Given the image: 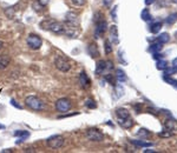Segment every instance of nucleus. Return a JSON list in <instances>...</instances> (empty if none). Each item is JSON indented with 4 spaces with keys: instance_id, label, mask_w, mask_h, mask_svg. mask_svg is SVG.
Instances as JSON below:
<instances>
[{
    "instance_id": "f257e3e1",
    "label": "nucleus",
    "mask_w": 177,
    "mask_h": 153,
    "mask_svg": "<svg viewBox=\"0 0 177 153\" xmlns=\"http://www.w3.org/2000/svg\"><path fill=\"white\" fill-rule=\"evenodd\" d=\"M40 27L45 31H51L56 34H60L65 32V25H63L61 23L53 20V19H44L40 23Z\"/></svg>"
},
{
    "instance_id": "f03ea898",
    "label": "nucleus",
    "mask_w": 177,
    "mask_h": 153,
    "mask_svg": "<svg viewBox=\"0 0 177 153\" xmlns=\"http://www.w3.org/2000/svg\"><path fill=\"white\" fill-rule=\"evenodd\" d=\"M26 106L33 111H43L45 108L44 102H41L39 98H37L36 96H28L25 99Z\"/></svg>"
},
{
    "instance_id": "7ed1b4c3",
    "label": "nucleus",
    "mask_w": 177,
    "mask_h": 153,
    "mask_svg": "<svg viewBox=\"0 0 177 153\" xmlns=\"http://www.w3.org/2000/svg\"><path fill=\"white\" fill-rule=\"evenodd\" d=\"M64 143H65V138L60 134H57V135H52L47 140H46V144L47 146L53 149V150H58L60 147L64 146Z\"/></svg>"
},
{
    "instance_id": "20e7f679",
    "label": "nucleus",
    "mask_w": 177,
    "mask_h": 153,
    "mask_svg": "<svg viewBox=\"0 0 177 153\" xmlns=\"http://www.w3.org/2000/svg\"><path fill=\"white\" fill-rule=\"evenodd\" d=\"M26 41H27L28 47H30L31 50H33V51L39 50V49L41 47V45H43V39H41L38 34H34V33L28 34L27 40H26Z\"/></svg>"
},
{
    "instance_id": "39448f33",
    "label": "nucleus",
    "mask_w": 177,
    "mask_h": 153,
    "mask_svg": "<svg viewBox=\"0 0 177 153\" xmlns=\"http://www.w3.org/2000/svg\"><path fill=\"white\" fill-rule=\"evenodd\" d=\"M87 140L90 141H96V143H99L104 140V134L101 133L98 128H89L85 133Z\"/></svg>"
},
{
    "instance_id": "423d86ee",
    "label": "nucleus",
    "mask_w": 177,
    "mask_h": 153,
    "mask_svg": "<svg viewBox=\"0 0 177 153\" xmlns=\"http://www.w3.org/2000/svg\"><path fill=\"white\" fill-rule=\"evenodd\" d=\"M71 107H72V104L67 98H60L56 102V110L59 113H66L71 110Z\"/></svg>"
},
{
    "instance_id": "0eeeda50",
    "label": "nucleus",
    "mask_w": 177,
    "mask_h": 153,
    "mask_svg": "<svg viewBox=\"0 0 177 153\" xmlns=\"http://www.w3.org/2000/svg\"><path fill=\"white\" fill-rule=\"evenodd\" d=\"M54 65H56L57 70H59L60 72H64V73H66V72H69V71L71 70L70 63H69L65 58H63V57H60V55H58V57L56 58Z\"/></svg>"
},
{
    "instance_id": "6e6552de",
    "label": "nucleus",
    "mask_w": 177,
    "mask_h": 153,
    "mask_svg": "<svg viewBox=\"0 0 177 153\" xmlns=\"http://www.w3.org/2000/svg\"><path fill=\"white\" fill-rule=\"evenodd\" d=\"M107 29V24L104 19H101V20H97L96 21V27H95V38H101V35L105 34Z\"/></svg>"
},
{
    "instance_id": "1a4fd4ad",
    "label": "nucleus",
    "mask_w": 177,
    "mask_h": 153,
    "mask_svg": "<svg viewBox=\"0 0 177 153\" xmlns=\"http://www.w3.org/2000/svg\"><path fill=\"white\" fill-rule=\"evenodd\" d=\"M65 20H66V26L69 27H75L76 28L78 24H79V20H78V15L73 12H69L66 13L65 15Z\"/></svg>"
},
{
    "instance_id": "9d476101",
    "label": "nucleus",
    "mask_w": 177,
    "mask_h": 153,
    "mask_svg": "<svg viewBox=\"0 0 177 153\" xmlns=\"http://www.w3.org/2000/svg\"><path fill=\"white\" fill-rule=\"evenodd\" d=\"M79 84L83 88H89L90 85H91V81H90V78L87 76V73L85 71H83L79 76Z\"/></svg>"
},
{
    "instance_id": "9b49d317",
    "label": "nucleus",
    "mask_w": 177,
    "mask_h": 153,
    "mask_svg": "<svg viewBox=\"0 0 177 153\" xmlns=\"http://www.w3.org/2000/svg\"><path fill=\"white\" fill-rule=\"evenodd\" d=\"M14 137H19V139L17 140V144H21L23 141H25L26 139L30 137V132L28 131H24V129L16 131L14 132Z\"/></svg>"
},
{
    "instance_id": "f8f14e48",
    "label": "nucleus",
    "mask_w": 177,
    "mask_h": 153,
    "mask_svg": "<svg viewBox=\"0 0 177 153\" xmlns=\"http://www.w3.org/2000/svg\"><path fill=\"white\" fill-rule=\"evenodd\" d=\"M110 35H111V40H112V44L117 45L119 44V38H118V28L116 25H112L110 27Z\"/></svg>"
},
{
    "instance_id": "ddd939ff",
    "label": "nucleus",
    "mask_w": 177,
    "mask_h": 153,
    "mask_svg": "<svg viewBox=\"0 0 177 153\" xmlns=\"http://www.w3.org/2000/svg\"><path fill=\"white\" fill-rule=\"evenodd\" d=\"M106 70V61H104V60H99L98 63H97V65H96V70H95V73L97 74V76H101L104 73V71Z\"/></svg>"
},
{
    "instance_id": "4468645a",
    "label": "nucleus",
    "mask_w": 177,
    "mask_h": 153,
    "mask_svg": "<svg viewBox=\"0 0 177 153\" xmlns=\"http://www.w3.org/2000/svg\"><path fill=\"white\" fill-rule=\"evenodd\" d=\"M87 53L92 57V58H97V57H99V51H98V47H97V45L96 44H90L89 46H87Z\"/></svg>"
},
{
    "instance_id": "2eb2a0df",
    "label": "nucleus",
    "mask_w": 177,
    "mask_h": 153,
    "mask_svg": "<svg viewBox=\"0 0 177 153\" xmlns=\"http://www.w3.org/2000/svg\"><path fill=\"white\" fill-rule=\"evenodd\" d=\"M164 127L167 131H175L177 129V121L174 119H167L164 121Z\"/></svg>"
},
{
    "instance_id": "dca6fc26",
    "label": "nucleus",
    "mask_w": 177,
    "mask_h": 153,
    "mask_svg": "<svg viewBox=\"0 0 177 153\" xmlns=\"http://www.w3.org/2000/svg\"><path fill=\"white\" fill-rule=\"evenodd\" d=\"M10 61H11V59H10L8 55H6V54L0 55V70L7 68L8 65H10Z\"/></svg>"
},
{
    "instance_id": "f3484780",
    "label": "nucleus",
    "mask_w": 177,
    "mask_h": 153,
    "mask_svg": "<svg viewBox=\"0 0 177 153\" xmlns=\"http://www.w3.org/2000/svg\"><path fill=\"white\" fill-rule=\"evenodd\" d=\"M116 115L118 117V119H127V118H130V112L125 108H117Z\"/></svg>"
},
{
    "instance_id": "a211bd4d",
    "label": "nucleus",
    "mask_w": 177,
    "mask_h": 153,
    "mask_svg": "<svg viewBox=\"0 0 177 153\" xmlns=\"http://www.w3.org/2000/svg\"><path fill=\"white\" fill-rule=\"evenodd\" d=\"M131 144L138 146V147H151L152 143L144 141V140H131Z\"/></svg>"
},
{
    "instance_id": "6ab92c4d",
    "label": "nucleus",
    "mask_w": 177,
    "mask_h": 153,
    "mask_svg": "<svg viewBox=\"0 0 177 153\" xmlns=\"http://www.w3.org/2000/svg\"><path fill=\"white\" fill-rule=\"evenodd\" d=\"M119 125L124 128H130L133 125V120L131 118H127V119H119Z\"/></svg>"
},
{
    "instance_id": "aec40b11",
    "label": "nucleus",
    "mask_w": 177,
    "mask_h": 153,
    "mask_svg": "<svg viewBox=\"0 0 177 153\" xmlns=\"http://www.w3.org/2000/svg\"><path fill=\"white\" fill-rule=\"evenodd\" d=\"M162 45H163V44H161L159 41H157V43L152 44L151 46H150L149 51L151 52V53H159V52L162 51V49H163V46H162Z\"/></svg>"
},
{
    "instance_id": "412c9836",
    "label": "nucleus",
    "mask_w": 177,
    "mask_h": 153,
    "mask_svg": "<svg viewBox=\"0 0 177 153\" xmlns=\"http://www.w3.org/2000/svg\"><path fill=\"white\" fill-rule=\"evenodd\" d=\"M156 67H157V70L165 71V70L168 68V63H167V60H164V59H158V60H157V64H156Z\"/></svg>"
},
{
    "instance_id": "4be33fe9",
    "label": "nucleus",
    "mask_w": 177,
    "mask_h": 153,
    "mask_svg": "<svg viewBox=\"0 0 177 153\" xmlns=\"http://www.w3.org/2000/svg\"><path fill=\"white\" fill-rule=\"evenodd\" d=\"M116 79H117L119 82L125 81V80H127V74H125V72H124L123 70L118 68V70L116 71Z\"/></svg>"
},
{
    "instance_id": "5701e85b",
    "label": "nucleus",
    "mask_w": 177,
    "mask_h": 153,
    "mask_svg": "<svg viewBox=\"0 0 177 153\" xmlns=\"http://www.w3.org/2000/svg\"><path fill=\"white\" fill-rule=\"evenodd\" d=\"M161 28H162V23L161 21H156V23H153V24L150 25V32L153 33V34H156V33H158L161 31Z\"/></svg>"
},
{
    "instance_id": "b1692460",
    "label": "nucleus",
    "mask_w": 177,
    "mask_h": 153,
    "mask_svg": "<svg viewBox=\"0 0 177 153\" xmlns=\"http://www.w3.org/2000/svg\"><path fill=\"white\" fill-rule=\"evenodd\" d=\"M4 13H5V15H6L8 19H13L14 15H16V8H14V7H7V8H5Z\"/></svg>"
},
{
    "instance_id": "393cba45",
    "label": "nucleus",
    "mask_w": 177,
    "mask_h": 153,
    "mask_svg": "<svg viewBox=\"0 0 177 153\" xmlns=\"http://www.w3.org/2000/svg\"><path fill=\"white\" fill-rule=\"evenodd\" d=\"M157 40H158L161 44H167V43H169V40H170V35H169L168 33H161V34L158 35Z\"/></svg>"
},
{
    "instance_id": "a878e982",
    "label": "nucleus",
    "mask_w": 177,
    "mask_h": 153,
    "mask_svg": "<svg viewBox=\"0 0 177 153\" xmlns=\"http://www.w3.org/2000/svg\"><path fill=\"white\" fill-rule=\"evenodd\" d=\"M177 21V13H171L170 15H168V18L165 19V23L168 25H174Z\"/></svg>"
},
{
    "instance_id": "bb28decb",
    "label": "nucleus",
    "mask_w": 177,
    "mask_h": 153,
    "mask_svg": "<svg viewBox=\"0 0 177 153\" xmlns=\"http://www.w3.org/2000/svg\"><path fill=\"white\" fill-rule=\"evenodd\" d=\"M104 47H105V53L110 54L112 52V50H113V44L110 40H105L104 41Z\"/></svg>"
},
{
    "instance_id": "cd10ccee",
    "label": "nucleus",
    "mask_w": 177,
    "mask_h": 153,
    "mask_svg": "<svg viewBox=\"0 0 177 153\" xmlns=\"http://www.w3.org/2000/svg\"><path fill=\"white\" fill-rule=\"evenodd\" d=\"M141 18H142L144 21H148V20L151 19V15H150V12H149L148 8H144V10L142 11V13H141Z\"/></svg>"
},
{
    "instance_id": "c85d7f7f",
    "label": "nucleus",
    "mask_w": 177,
    "mask_h": 153,
    "mask_svg": "<svg viewBox=\"0 0 177 153\" xmlns=\"http://www.w3.org/2000/svg\"><path fill=\"white\" fill-rule=\"evenodd\" d=\"M163 78H164V80H165L168 84L173 85V86H174V87H175V88L177 90V80H176V79H173L171 76H169L168 74H164V76H163Z\"/></svg>"
},
{
    "instance_id": "c756f323",
    "label": "nucleus",
    "mask_w": 177,
    "mask_h": 153,
    "mask_svg": "<svg viewBox=\"0 0 177 153\" xmlns=\"http://www.w3.org/2000/svg\"><path fill=\"white\" fill-rule=\"evenodd\" d=\"M32 8H33L36 12H41V11H43V8H44V6L39 2V0H36V1L32 4Z\"/></svg>"
},
{
    "instance_id": "7c9ffc66",
    "label": "nucleus",
    "mask_w": 177,
    "mask_h": 153,
    "mask_svg": "<svg viewBox=\"0 0 177 153\" xmlns=\"http://www.w3.org/2000/svg\"><path fill=\"white\" fill-rule=\"evenodd\" d=\"M85 106H86L87 108H90V110H93V108L97 107V104H96L95 100H92V99H86V100H85Z\"/></svg>"
},
{
    "instance_id": "2f4dec72",
    "label": "nucleus",
    "mask_w": 177,
    "mask_h": 153,
    "mask_svg": "<svg viewBox=\"0 0 177 153\" xmlns=\"http://www.w3.org/2000/svg\"><path fill=\"white\" fill-rule=\"evenodd\" d=\"M137 135H139V137H142V138H148V137L150 135V132H149L148 129H145V128H141V129H138Z\"/></svg>"
},
{
    "instance_id": "473e14b6",
    "label": "nucleus",
    "mask_w": 177,
    "mask_h": 153,
    "mask_svg": "<svg viewBox=\"0 0 177 153\" xmlns=\"http://www.w3.org/2000/svg\"><path fill=\"white\" fill-rule=\"evenodd\" d=\"M71 2L75 6H83V5H85L86 0H71Z\"/></svg>"
},
{
    "instance_id": "72a5a7b5",
    "label": "nucleus",
    "mask_w": 177,
    "mask_h": 153,
    "mask_svg": "<svg viewBox=\"0 0 177 153\" xmlns=\"http://www.w3.org/2000/svg\"><path fill=\"white\" fill-rule=\"evenodd\" d=\"M105 80L109 81L111 85H116V84H115V79H113V76H112V74H106V76H105Z\"/></svg>"
},
{
    "instance_id": "f704fd0d",
    "label": "nucleus",
    "mask_w": 177,
    "mask_h": 153,
    "mask_svg": "<svg viewBox=\"0 0 177 153\" xmlns=\"http://www.w3.org/2000/svg\"><path fill=\"white\" fill-rule=\"evenodd\" d=\"M111 15L113 17V19H117V6H115L113 10L111 11Z\"/></svg>"
},
{
    "instance_id": "c9c22d12",
    "label": "nucleus",
    "mask_w": 177,
    "mask_h": 153,
    "mask_svg": "<svg viewBox=\"0 0 177 153\" xmlns=\"http://www.w3.org/2000/svg\"><path fill=\"white\" fill-rule=\"evenodd\" d=\"M158 135L159 137H170L171 135V133H170V131H168V132H162V133H158Z\"/></svg>"
},
{
    "instance_id": "e433bc0d",
    "label": "nucleus",
    "mask_w": 177,
    "mask_h": 153,
    "mask_svg": "<svg viewBox=\"0 0 177 153\" xmlns=\"http://www.w3.org/2000/svg\"><path fill=\"white\" fill-rule=\"evenodd\" d=\"M11 104H12V105H13L14 107H17V108H19V110H21V108H23V107H21L20 105H18V104L16 102V100H14V99H11Z\"/></svg>"
},
{
    "instance_id": "4c0bfd02",
    "label": "nucleus",
    "mask_w": 177,
    "mask_h": 153,
    "mask_svg": "<svg viewBox=\"0 0 177 153\" xmlns=\"http://www.w3.org/2000/svg\"><path fill=\"white\" fill-rule=\"evenodd\" d=\"M173 67H174L175 70H177V58H175V59L173 60Z\"/></svg>"
},
{
    "instance_id": "58836bf2",
    "label": "nucleus",
    "mask_w": 177,
    "mask_h": 153,
    "mask_svg": "<svg viewBox=\"0 0 177 153\" xmlns=\"http://www.w3.org/2000/svg\"><path fill=\"white\" fill-rule=\"evenodd\" d=\"M39 2L43 5V6H46L49 4V0H39Z\"/></svg>"
},
{
    "instance_id": "ea45409f",
    "label": "nucleus",
    "mask_w": 177,
    "mask_h": 153,
    "mask_svg": "<svg viewBox=\"0 0 177 153\" xmlns=\"http://www.w3.org/2000/svg\"><path fill=\"white\" fill-rule=\"evenodd\" d=\"M153 1H155V0H144L145 5H151V4H153Z\"/></svg>"
},
{
    "instance_id": "a19ab883",
    "label": "nucleus",
    "mask_w": 177,
    "mask_h": 153,
    "mask_svg": "<svg viewBox=\"0 0 177 153\" xmlns=\"http://www.w3.org/2000/svg\"><path fill=\"white\" fill-rule=\"evenodd\" d=\"M12 153V150H8V149H6V150H2V151H1V153Z\"/></svg>"
},
{
    "instance_id": "79ce46f5",
    "label": "nucleus",
    "mask_w": 177,
    "mask_h": 153,
    "mask_svg": "<svg viewBox=\"0 0 177 153\" xmlns=\"http://www.w3.org/2000/svg\"><path fill=\"white\" fill-rule=\"evenodd\" d=\"M144 152H145V153H150V152H155V151H153V150H145Z\"/></svg>"
},
{
    "instance_id": "37998d69",
    "label": "nucleus",
    "mask_w": 177,
    "mask_h": 153,
    "mask_svg": "<svg viewBox=\"0 0 177 153\" xmlns=\"http://www.w3.org/2000/svg\"><path fill=\"white\" fill-rule=\"evenodd\" d=\"M2 46H4V43H2V41H1V40H0V50H1V49H2Z\"/></svg>"
},
{
    "instance_id": "c03bdc74",
    "label": "nucleus",
    "mask_w": 177,
    "mask_h": 153,
    "mask_svg": "<svg viewBox=\"0 0 177 153\" xmlns=\"http://www.w3.org/2000/svg\"><path fill=\"white\" fill-rule=\"evenodd\" d=\"M171 1H173L174 4H177V0H171Z\"/></svg>"
},
{
    "instance_id": "a18cd8bd",
    "label": "nucleus",
    "mask_w": 177,
    "mask_h": 153,
    "mask_svg": "<svg viewBox=\"0 0 177 153\" xmlns=\"http://www.w3.org/2000/svg\"><path fill=\"white\" fill-rule=\"evenodd\" d=\"M0 128H5V126L4 125H0Z\"/></svg>"
}]
</instances>
